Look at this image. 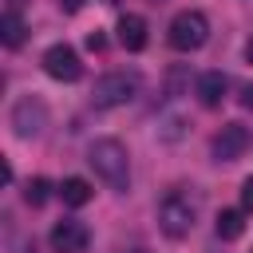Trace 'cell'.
<instances>
[{
  "label": "cell",
  "mask_w": 253,
  "mask_h": 253,
  "mask_svg": "<svg viewBox=\"0 0 253 253\" xmlns=\"http://www.w3.org/2000/svg\"><path fill=\"white\" fill-rule=\"evenodd\" d=\"M87 162L95 166V174L115 194H126L130 190V158H126V146L119 138H95L87 146Z\"/></svg>",
  "instance_id": "6da1fadb"
},
{
  "label": "cell",
  "mask_w": 253,
  "mask_h": 253,
  "mask_svg": "<svg viewBox=\"0 0 253 253\" xmlns=\"http://www.w3.org/2000/svg\"><path fill=\"white\" fill-rule=\"evenodd\" d=\"M142 91V75L138 71H107L103 79H95V91H91V103L111 111V107H126L134 103V95Z\"/></svg>",
  "instance_id": "7a4b0ae2"
},
{
  "label": "cell",
  "mask_w": 253,
  "mask_h": 253,
  "mask_svg": "<svg viewBox=\"0 0 253 253\" xmlns=\"http://www.w3.org/2000/svg\"><path fill=\"white\" fill-rule=\"evenodd\" d=\"M166 40H170L174 51H198V47H206V40H210V20H206V12H198V8L178 12V16L170 20V28H166Z\"/></svg>",
  "instance_id": "3957f363"
},
{
  "label": "cell",
  "mask_w": 253,
  "mask_h": 253,
  "mask_svg": "<svg viewBox=\"0 0 253 253\" xmlns=\"http://www.w3.org/2000/svg\"><path fill=\"white\" fill-rule=\"evenodd\" d=\"M194 217H198L194 202H190L186 194H178V190H170V194L158 202V229H162L170 241H182V237H190V229H194Z\"/></svg>",
  "instance_id": "277c9868"
},
{
  "label": "cell",
  "mask_w": 253,
  "mask_h": 253,
  "mask_svg": "<svg viewBox=\"0 0 253 253\" xmlns=\"http://www.w3.org/2000/svg\"><path fill=\"white\" fill-rule=\"evenodd\" d=\"M43 126H47V107H43V99L24 95V99L12 103V130H16L20 138H36V134H43Z\"/></svg>",
  "instance_id": "5b68a950"
},
{
  "label": "cell",
  "mask_w": 253,
  "mask_h": 253,
  "mask_svg": "<svg viewBox=\"0 0 253 253\" xmlns=\"http://www.w3.org/2000/svg\"><path fill=\"white\" fill-rule=\"evenodd\" d=\"M40 63H43V71H47L51 79H59V83H75V79L83 75V59H79V51H75L71 43H51Z\"/></svg>",
  "instance_id": "8992f818"
},
{
  "label": "cell",
  "mask_w": 253,
  "mask_h": 253,
  "mask_svg": "<svg viewBox=\"0 0 253 253\" xmlns=\"http://www.w3.org/2000/svg\"><path fill=\"white\" fill-rule=\"evenodd\" d=\"M47 245H51V253H87V245H91V229H87L79 217H63V221L51 225Z\"/></svg>",
  "instance_id": "52a82bcc"
},
{
  "label": "cell",
  "mask_w": 253,
  "mask_h": 253,
  "mask_svg": "<svg viewBox=\"0 0 253 253\" xmlns=\"http://www.w3.org/2000/svg\"><path fill=\"white\" fill-rule=\"evenodd\" d=\"M245 146H249V130H245L241 123H225V126L213 134L210 154H213V162H233Z\"/></svg>",
  "instance_id": "ba28073f"
},
{
  "label": "cell",
  "mask_w": 253,
  "mask_h": 253,
  "mask_svg": "<svg viewBox=\"0 0 253 253\" xmlns=\"http://www.w3.org/2000/svg\"><path fill=\"white\" fill-rule=\"evenodd\" d=\"M119 43L126 47V51H142L146 47V20L138 16V12H126V16H119Z\"/></svg>",
  "instance_id": "9c48e42d"
},
{
  "label": "cell",
  "mask_w": 253,
  "mask_h": 253,
  "mask_svg": "<svg viewBox=\"0 0 253 253\" xmlns=\"http://www.w3.org/2000/svg\"><path fill=\"white\" fill-rule=\"evenodd\" d=\"M225 91H229V79H225L221 71H206V75H198L194 95H198V103H202V107H221Z\"/></svg>",
  "instance_id": "30bf717a"
},
{
  "label": "cell",
  "mask_w": 253,
  "mask_h": 253,
  "mask_svg": "<svg viewBox=\"0 0 253 253\" xmlns=\"http://www.w3.org/2000/svg\"><path fill=\"white\" fill-rule=\"evenodd\" d=\"M91 182L87 178H63L59 182V198H63V206H87L91 202Z\"/></svg>",
  "instance_id": "8fae6325"
},
{
  "label": "cell",
  "mask_w": 253,
  "mask_h": 253,
  "mask_svg": "<svg viewBox=\"0 0 253 253\" xmlns=\"http://www.w3.org/2000/svg\"><path fill=\"white\" fill-rule=\"evenodd\" d=\"M245 233V213L241 210H221L217 213V237L221 241H237Z\"/></svg>",
  "instance_id": "7c38bea8"
},
{
  "label": "cell",
  "mask_w": 253,
  "mask_h": 253,
  "mask_svg": "<svg viewBox=\"0 0 253 253\" xmlns=\"http://www.w3.org/2000/svg\"><path fill=\"white\" fill-rule=\"evenodd\" d=\"M0 40H4V47H20V43H24V20H20V12H4V20H0Z\"/></svg>",
  "instance_id": "4fadbf2b"
},
{
  "label": "cell",
  "mask_w": 253,
  "mask_h": 253,
  "mask_svg": "<svg viewBox=\"0 0 253 253\" xmlns=\"http://www.w3.org/2000/svg\"><path fill=\"white\" fill-rule=\"evenodd\" d=\"M47 190H51V182H47V178H32V182L24 186L28 206H43V202H47Z\"/></svg>",
  "instance_id": "5bb4252c"
},
{
  "label": "cell",
  "mask_w": 253,
  "mask_h": 253,
  "mask_svg": "<svg viewBox=\"0 0 253 253\" xmlns=\"http://www.w3.org/2000/svg\"><path fill=\"white\" fill-rule=\"evenodd\" d=\"M241 206H245V210L253 213V174H249V178L241 182Z\"/></svg>",
  "instance_id": "9a60e30c"
},
{
  "label": "cell",
  "mask_w": 253,
  "mask_h": 253,
  "mask_svg": "<svg viewBox=\"0 0 253 253\" xmlns=\"http://www.w3.org/2000/svg\"><path fill=\"white\" fill-rule=\"evenodd\" d=\"M103 43H107L103 32H91V36H87V47H91V51H103Z\"/></svg>",
  "instance_id": "2e32d148"
},
{
  "label": "cell",
  "mask_w": 253,
  "mask_h": 253,
  "mask_svg": "<svg viewBox=\"0 0 253 253\" xmlns=\"http://www.w3.org/2000/svg\"><path fill=\"white\" fill-rule=\"evenodd\" d=\"M59 8H63V12H79V8H83V0H59Z\"/></svg>",
  "instance_id": "e0dca14e"
},
{
  "label": "cell",
  "mask_w": 253,
  "mask_h": 253,
  "mask_svg": "<svg viewBox=\"0 0 253 253\" xmlns=\"http://www.w3.org/2000/svg\"><path fill=\"white\" fill-rule=\"evenodd\" d=\"M241 107H249V111H253V87H245V91H241Z\"/></svg>",
  "instance_id": "ac0fdd59"
},
{
  "label": "cell",
  "mask_w": 253,
  "mask_h": 253,
  "mask_svg": "<svg viewBox=\"0 0 253 253\" xmlns=\"http://www.w3.org/2000/svg\"><path fill=\"white\" fill-rule=\"evenodd\" d=\"M245 59L253 63V36H249V43H245Z\"/></svg>",
  "instance_id": "d6986e66"
},
{
  "label": "cell",
  "mask_w": 253,
  "mask_h": 253,
  "mask_svg": "<svg viewBox=\"0 0 253 253\" xmlns=\"http://www.w3.org/2000/svg\"><path fill=\"white\" fill-rule=\"evenodd\" d=\"M126 253H150V249H126Z\"/></svg>",
  "instance_id": "ffe728a7"
}]
</instances>
